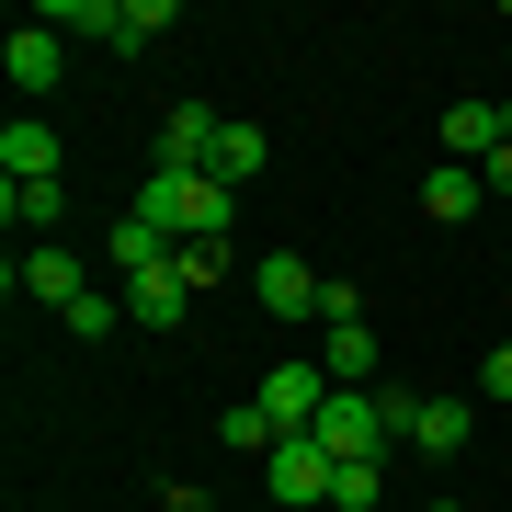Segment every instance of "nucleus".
I'll list each match as a JSON object with an SVG mask.
<instances>
[{"label": "nucleus", "mask_w": 512, "mask_h": 512, "mask_svg": "<svg viewBox=\"0 0 512 512\" xmlns=\"http://www.w3.org/2000/svg\"><path fill=\"white\" fill-rule=\"evenodd\" d=\"M137 217L160 228V239H228L239 194L217 183V171H148V183H137Z\"/></svg>", "instance_id": "1"}, {"label": "nucleus", "mask_w": 512, "mask_h": 512, "mask_svg": "<svg viewBox=\"0 0 512 512\" xmlns=\"http://www.w3.org/2000/svg\"><path fill=\"white\" fill-rule=\"evenodd\" d=\"M251 399H262V421H274V433H319V410H330V376H319V353H285V365L251 387Z\"/></svg>", "instance_id": "2"}, {"label": "nucleus", "mask_w": 512, "mask_h": 512, "mask_svg": "<svg viewBox=\"0 0 512 512\" xmlns=\"http://www.w3.org/2000/svg\"><path fill=\"white\" fill-rule=\"evenodd\" d=\"M251 296H262V308H274L285 330H319V296H330V274H308L296 251H262V262H251Z\"/></svg>", "instance_id": "3"}, {"label": "nucleus", "mask_w": 512, "mask_h": 512, "mask_svg": "<svg viewBox=\"0 0 512 512\" xmlns=\"http://www.w3.org/2000/svg\"><path fill=\"white\" fill-rule=\"evenodd\" d=\"M330 478H342V456H330L319 433H285L274 456H262V490L274 501H330Z\"/></svg>", "instance_id": "4"}, {"label": "nucleus", "mask_w": 512, "mask_h": 512, "mask_svg": "<svg viewBox=\"0 0 512 512\" xmlns=\"http://www.w3.org/2000/svg\"><path fill=\"white\" fill-rule=\"evenodd\" d=\"M12 285H23V296H35V308H57V319H69V308H80V296H92V274H80V262H69V251H57V239H35V251H23V262H12Z\"/></svg>", "instance_id": "5"}, {"label": "nucleus", "mask_w": 512, "mask_h": 512, "mask_svg": "<svg viewBox=\"0 0 512 512\" xmlns=\"http://www.w3.org/2000/svg\"><path fill=\"white\" fill-rule=\"evenodd\" d=\"M171 23H183L171 0H103V12H92V35H103L114 57H148V46L171 35Z\"/></svg>", "instance_id": "6"}, {"label": "nucleus", "mask_w": 512, "mask_h": 512, "mask_svg": "<svg viewBox=\"0 0 512 512\" xmlns=\"http://www.w3.org/2000/svg\"><path fill=\"white\" fill-rule=\"evenodd\" d=\"M217 126H228V114L171 103V114H160V160H148V171H205V160H217Z\"/></svg>", "instance_id": "7"}, {"label": "nucleus", "mask_w": 512, "mask_h": 512, "mask_svg": "<svg viewBox=\"0 0 512 512\" xmlns=\"http://www.w3.org/2000/svg\"><path fill=\"white\" fill-rule=\"evenodd\" d=\"M319 376L330 387H376V319H319Z\"/></svg>", "instance_id": "8"}, {"label": "nucleus", "mask_w": 512, "mask_h": 512, "mask_svg": "<svg viewBox=\"0 0 512 512\" xmlns=\"http://www.w3.org/2000/svg\"><path fill=\"white\" fill-rule=\"evenodd\" d=\"M0 69H12V92H57V69H69V46H57V23L35 12L12 46H0Z\"/></svg>", "instance_id": "9"}, {"label": "nucleus", "mask_w": 512, "mask_h": 512, "mask_svg": "<svg viewBox=\"0 0 512 512\" xmlns=\"http://www.w3.org/2000/svg\"><path fill=\"white\" fill-rule=\"evenodd\" d=\"M183 308H194L183 262H160V274H137V285H126V319H148V330H183Z\"/></svg>", "instance_id": "10"}, {"label": "nucleus", "mask_w": 512, "mask_h": 512, "mask_svg": "<svg viewBox=\"0 0 512 512\" xmlns=\"http://www.w3.org/2000/svg\"><path fill=\"white\" fill-rule=\"evenodd\" d=\"M444 160H456V171H478V160H490V148H501V103H456V114H444Z\"/></svg>", "instance_id": "11"}, {"label": "nucleus", "mask_w": 512, "mask_h": 512, "mask_svg": "<svg viewBox=\"0 0 512 512\" xmlns=\"http://www.w3.org/2000/svg\"><path fill=\"white\" fill-rule=\"evenodd\" d=\"M0 183H57V126H0Z\"/></svg>", "instance_id": "12"}, {"label": "nucleus", "mask_w": 512, "mask_h": 512, "mask_svg": "<svg viewBox=\"0 0 512 512\" xmlns=\"http://www.w3.org/2000/svg\"><path fill=\"white\" fill-rule=\"evenodd\" d=\"M467 433H478V410H467V399H421V410H410V444H421V456H456Z\"/></svg>", "instance_id": "13"}, {"label": "nucleus", "mask_w": 512, "mask_h": 512, "mask_svg": "<svg viewBox=\"0 0 512 512\" xmlns=\"http://www.w3.org/2000/svg\"><path fill=\"white\" fill-rule=\"evenodd\" d=\"M262 160H274V137H262V126H217V160H205V171L239 194V183H262Z\"/></svg>", "instance_id": "14"}, {"label": "nucleus", "mask_w": 512, "mask_h": 512, "mask_svg": "<svg viewBox=\"0 0 512 512\" xmlns=\"http://www.w3.org/2000/svg\"><path fill=\"white\" fill-rule=\"evenodd\" d=\"M478 194H490V183H478V171H456V160L421 171V217H478Z\"/></svg>", "instance_id": "15"}, {"label": "nucleus", "mask_w": 512, "mask_h": 512, "mask_svg": "<svg viewBox=\"0 0 512 512\" xmlns=\"http://www.w3.org/2000/svg\"><path fill=\"white\" fill-rule=\"evenodd\" d=\"M12 217H23V251H35V239L69 217V194H57V183H12Z\"/></svg>", "instance_id": "16"}, {"label": "nucleus", "mask_w": 512, "mask_h": 512, "mask_svg": "<svg viewBox=\"0 0 512 512\" xmlns=\"http://www.w3.org/2000/svg\"><path fill=\"white\" fill-rule=\"evenodd\" d=\"M217 433H228V456H274V444H285L274 421H262V399H239V410L217 421Z\"/></svg>", "instance_id": "17"}, {"label": "nucleus", "mask_w": 512, "mask_h": 512, "mask_svg": "<svg viewBox=\"0 0 512 512\" xmlns=\"http://www.w3.org/2000/svg\"><path fill=\"white\" fill-rule=\"evenodd\" d=\"M171 262H183V285H194V296H217V285H228V239H183Z\"/></svg>", "instance_id": "18"}, {"label": "nucleus", "mask_w": 512, "mask_h": 512, "mask_svg": "<svg viewBox=\"0 0 512 512\" xmlns=\"http://www.w3.org/2000/svg\"><path fill=\"white\" fill-rule=\"evenodd\" d=\"M330 501H342V512H376V501H387V478H376V456H353L342 478H330Z\"/></svg>", "instance_id": "19"}, {"label": "nucleus", "mask_w": 512, "mask_h": 512, "mask_svg": "<svg viewBox=\"0 0 512 512\" xmlns=\"http://www.w3.org/2000/svg\"><path fill=\"white\" fill-rule=\"evenodd\" d=\"M69 330H80V342H103V330H114V285H92V296H80V308H69Z\"/></svg>", "instance_id": "20"}, {"label": "nucleus", "mask_w": 512, "mask_h": 512, "mask_svg": "<svg viewBox=\"0 0 512 512\" xmlns=\"http://www.w3.org/2000/svg\"><path fill=\"white\" fill-rule=\"evenodd\" d=\"M478 183H490V194H512V137L490 148V160H478Z\"/></svg>", "instance_id": "21"}, {"label": "nucleus", "mask_w": 512, "mask_h": 512, "mask_svg": "<svg viewBox=\"0 0 512 512\" xmlns=\"http://www.w3.org/2000/svg\"><path fill=\"white\" fill-rule=\"evenodd\" d=\"M490 399H512V342H501V353H490Z\"/></svg>", "instance_id": "22"}, {"label": "nucleus", "mask_w": 512, "mask_h": 512, "mask_svg": "<svg viewBox=\"0 0 512 512\" xmlns=\"http://www.w3.org/2000/svg\"><path fill=\"white\" fill-rule=\"evenodd\" d=\"M421 512H467V501H421Z\"/></svg>", "instance_id": "23"}, {"label": "nucleus", "mask_w": 512, "mask_h": 512, "mask_svg": "<svg viewBox=\"0 0 512 512\" xmlns=\"http://www.w3.org/2000/svg\"><path fill=\"white\" fill-rule=\"evenodd\" d=\"M501 137H512V103H501Z\"/></svg>", "instance_id": "24"}]
</instances>
